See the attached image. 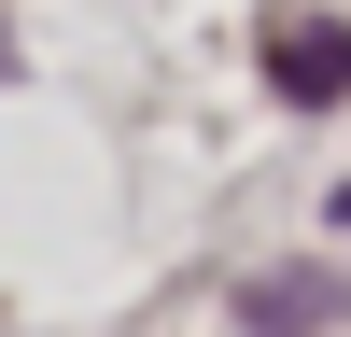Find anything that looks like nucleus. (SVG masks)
<instances>
[{
    "instance_id": "2",
    "label": "nucleus",
    "mask_w": 351,
    "mask_h": 337,
    "mask_svg": "<svg viewBox=\"0 0 351 337\" xmlns=\"http://www.w3.org/2000/svg\"><path fill=\"white\" fill-rule=\"evenodd\" d=\"M239 309H253V323H309V309L337 323V309H351V281H337V267H267V281H253Z\"/></svg>"
},
{
    "instance_id": "1",
    "label": "nucleus",
    "mask_w": 351,
    "mask_h": 337,
    "mask_svg": "<svg viewBox=\"0 0 351 337\" xmlns=\"http://www.w3.org/2000/svg\"><path fill=\"white\" fill-rule=\"evenodd\" d=\"M267 84L309 99V112L351 99V28H337V14H281V28H267Z\"/></svg>"
}]
</instances>
